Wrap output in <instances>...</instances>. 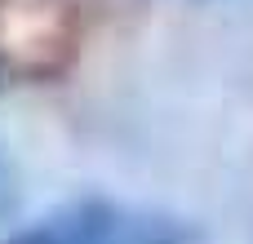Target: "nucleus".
Instances as JSON below:
<instances>
[{"label": "nucleus", "mask_w": 253, "mask_h": 244, "mask_svg": "<svg viewBox=\"0 0 253 244\" xmlns=\"http://www.w3.org/2000/svg\"><path fill=\"white\" fill-rule=\"evenodd\" d=\"M84 44L76 0H0V84H44L71 71Z\"/></svg>", "instance_id": "nucleus-1"}, {"label": "nucleus", "mask_w": 253, "mask_h": 244, "mask_svg": "<svg viewBox=\"0 0 253 244\" xmlns=\"http://www.w3.org/2000/svg\"><path fill=\"white\" fill-rule=\"evenodd\" d=\"M0 244H200V231L173 213L80 200L49 218H36L22 231L0 236Z\"/></svg>", "instance_id": "nucleus-2"}]
</instances>
